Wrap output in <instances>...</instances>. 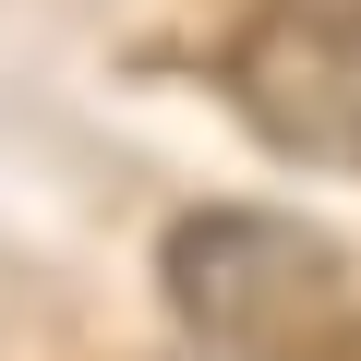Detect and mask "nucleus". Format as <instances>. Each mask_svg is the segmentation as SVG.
Here are the masks:
<instances>
[{
  "label": "nucleus",
  "mask_w": 361,
  "mask_h": 361,
  "mask_svg": "<svg viewBox=\"0 0 361 361\" xmlns=\"http://www.w3.org/2000/svg\"><path fill=\"white\" fill-rule=\"evenodd\" d=\"M205 361H229V349H205Z\"/></svg>",
  "instance_id": "3"
},
{
  "label": "nucleus",
  "mask_w": 361,
  "mask_h": 361,
  "mask_svg": "<svg viewBox=\"0 0 361 361\" xmlns=\"http://www.w3.org/2000/svg\"><path fill=\"white\" fill-rule=\"evenodd\" d=\"M157 277L169 313L229 361H313L325 337H349V253L277 205H193L157 241Z\"/></svg>",
  "instance_id": "1"
},
{
  "label": "nucleus",
  "mask_w": 361,
  "mask_h": 361,
  "mask_svg": "<svg viewBox=\"0 0 361 361\" xmlns=\"http://www.w3.org/2000/svg\"><path fill=\"white\" fill-rule=\"evenodd\" d=\"M229 109L289 169L361 180V0H265L229 37Z\"/></svg>",
  "instance_id": "2"
}]
</instances>
